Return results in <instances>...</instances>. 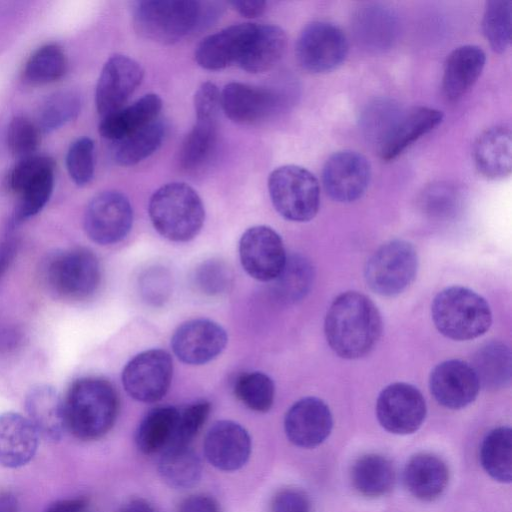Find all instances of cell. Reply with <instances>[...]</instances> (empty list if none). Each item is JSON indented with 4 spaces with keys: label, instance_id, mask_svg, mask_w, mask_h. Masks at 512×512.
Segmentation results:
<instances>
[{
    "label": "cell",
    "instance_id": "cell-1",
    "mask_svg": "<svg viewBox=\"0 0 512 512\" xmlns=\"http://www.w3.org/2000/svg\"><path fill=\"white\" fill-rule=\"evenodd\" d=\"M330 348L344 359H358L368 354L382 330L376 305L364 294L348 291L331 303L324 323Z\"/></svg>",
    "mask_w": 512,
    "mask_h": 512
},
{
    "label": "cell",
    "instance_id": "cell-53",
    "mask_svg": "<svg viewBox=\"0 0 512 512\" xmlns=\"http://www.w3.org/2000/svg\"><path fill=\"white\" fill-rule=\"evenodd\" d=\"M177 512H220L215 498L205 494H194L183 499Z\"/></svg>",
    "mask_w": 512,
    "mask_h": 512
},
{
    "label": "cell",
    "instance_id": "cell-57",
    "mask_svg": "<svg viewBox=\"0 0 512 512\" xmlns=\"http://www.w3.org/2000/svg\"><path fill=\"white\" fill-rule=\"evenodd\" d=\"M119 512H157V510L147 500L134 498L127 501Z\"/></svg>",
    "mask_w": 512,
    "mask_h": 512
},
{
    "label": "cell",
    "instance_id": "cell-16",
    "mask_svg": "<svg viewBox=\"0 0 512 512\" xmlns=\"http://www.w3.org/2000/svg\"><path fill=\"white\" fill-rule=\"evenodd\" d=\"M144 71L134 59L116 54L104 64L95 92V104L101 117L124 106L143 79Z\"/></svg>",
    "mask_w": 512,
    "mask_h": 512
},
{
    "label": "cell",
    "instance_id": "cell-31",
    "mask_svg": "<svg viewBox=\"0 0 512 512\" xmlns=\"http://www.w3.org/2000/svg\"><path fill=\"white\" fill-rule=\"evenodd\" d=\"M357 41L365 48L382 51L389 48L397 35V20L388 8L370 4L358 10L353 22Z\"/></svg>",
    "mask_w": 512,
    "mask_h": 512
},
{
    "label": "cell",
    "instance_id": "cell-11",
    "mask_svg": "<svg viewBox=\"0 0 512 512\" xmlns=\"http://www.w3.org/2000/svg\"><path fill=\"white\" fill-rule=\"evenodd\" d=\"M172 375L170 354L162 349H150L137 354L125 365L122 383L135 400L154 403L167 393Z\"/></svg>",
    "mask_w": 512,
    "mask_h": 512
},
{
    "label": "cell",
    "instance_id": "cell-6",
    "mask_svg": "<svg viewBox=\"0 0 512 512\" xmlns=\"http://www.w3.org/2000/svg\"><path fill=\"white\" fill-rule=\"evenodd\" d=\"M268 190L274 208L287 220L307 222L318 212V180L301 166L284 165L274 169L268 178Z\"/></svg>",
    "mask_w": 512,
    "mask_h": 512
},
{
    "label": "cell",
    "instance_id": "cell-18",
    "mask_svg": "<svg viewBox=\"0 0 512 512\" xmlns=\"http://www.w3.org/2000/svg\"><path fill=\"white\" fill-rule=\"evenodd\" d=\"M480 387L472 366L456 359L441 362L434 367L429 377L432 396L440 405L449 409H461L472 403Z\"/></svg>",
    "mask_w": 512,
    "mask_h": 512
},
{
    "label": "cell",
    "instance_id": "cell-30",
    "mask_svg": "<svg viewBox=\"0 0 512 512\" xmlns=\"http://www.w3.org/2000/svg\"><path fill=\"white\" fill-rule=\"evenodd\" d=\"M286 42V34L279 26L256 24L237 65L250 73L267 71L282 57Z\"/></svg>",
    "mask_w": 512,
    "mask_h": 512
},
{
    "label": "cell",
    "instance_id": "cell-29",
    "mask_svg": "<svg viewBox=\"0 0 512 512\" xmlns=\"http://www.w3.org/2000/svg\"><path fill=\"white\" fill-rule=\"evenodd\" d=\"M449 479L446 464L432 454H417L405 465L403 480L406 488L416 498L431 501L445 490Z\"/></svg>",
    "mask_w": 512,
    "mask_h": 512
},
{
    "label": "cell",
    "instance_id": "cell-10",
    "mask_svg": "<svg viewBox=\"0 0 512 512\" xmlns=\"http://www.w3.org/2000/svg\"><path fill=\"white\" fill-rule=\"evenodd\" d=\"M348 49L346 35L338 26L314 21L299 34L295 53L302 68L311 73H325L343 63Z\"/></svg>",
    "mask_w": 512,
    "mask_h": 512
},
{
    "label": "cell",
    "instance_id": "cell-25",
    "mask_svg": "<svg viewBox=\"0 0 512 512\" xmlns=\"http://www.w3.org/2000/svg\"><path fill=\"white\" fill-rule=\"evenodd\" d=\"M512 134L509 127L494 126L477 138L473 159L480 174L492 180L510 175L512 168Z\"/></svg>",
    "mask_w": 512,
    "mask_h": 512
},
{
    "label": "cell",
    "instance_id": "cell-27",
    "mask_svg": "<svg viewBox=\"0 0 512 512\" xmlns=\"http://www.w3.org/2000/svg\"><path fill=\"white\" fill-rule=\"evenodd\" d=\"M486 62L485 52L475 45L455 48L447 57L443 70L442 90L449 101L460 99L474 85Z\"/></svg>",
    "mask_w": 512,
    "mask_h": 512
},
{
    "label": "cell",
    "instance_id": "cell-22",
    "mask_svg": "<svg viewBox=\"0 0 512 512\" xmlns=\"http://www.w3.org/2000/svg\"><path fill=\"white\" fill-rule=\"evenodd\" d=\"M255 26V23L234 24L205 37L195 50L197 64L213 71L238 64Z\"/></svg>",
    "mask_w": 512,
    "mask_h": 512
},
{
    "label": "cell",
    "instance_id": "cell-42",
    "mask_svg": "<svg viewBox=\"0 0 512 512\" xmlns=\"http://www.w3.org/2000/svg\"><path fill=\"white\" fill-rule=\"evenodd\" d=\"M512 2L491 0L486 2L482 30L491 48L498 53L507 50L511 43Z\"/></svg>",
    "mask_w": 512,
    "mask_h": 512
},
{
    "label": "cell",
    "instance_id": "cell-32",
    "mask_svg": "<svg viewBox=\"0 0 512 512\" xmlns=\"http://www.w3.org/2000/svg\"><path fill=\"white\" fill-rule=\"evenodd\" d=\"M158 472L168 486L187 489L199 482L202 463L190 445H169L161 452Z\"/></svg>",
    "mask_w": 512,
    "mask_h": 512
},
{
    "label": "cell",
    "instance_id": "cell-39",
    "mask_svg": "<svg viewBox=\"0 0 512 512\" xmlns=\"http://www.w3.org/2000/svg\"><path fill=\"white\" fill-rule=\"evenodd\" d=\"M68 69V60L63 49L54 43L38 48L27 60L23 80L31 85L53 83L61 79Z\"/></svg>",
    "mask_w": 512,
    "mask_h": 512
},
{
    "label": "cell",
    "instance_id": "cell-55",
    "mask_svg": "<svg viewBox=\"0 0 512 512\" xmlns=\"http://www.w3.org/2000/svg\"><path fill=\"white\" fill-rule=\"evenodd\" d=\"M88 505L86 498L61 499L51 503L45 512H83Z\"/></svg>",
    "mask_w": 512,
    "mask_h": 512
},
{
    "label": "cell",
    "instance_id": "cell-46",
    "mask_svg": "<svg viewBox=\"0 0 512 512\" xmlns=\"http://www.w3.org/2000/svg\"><path fill=\"white\" fill-rule=\"evenodd\" d=\"M66 167L69 176L78 186L89 184L94 176V142L88 137L75 140L66 154Z\"/></svg>",
    "mask_w": 512,
    "mask_h": 512
},
{
    "label": "cell",
    "instance_id": "cell-37",
    "mask_svg": "<svg viewBox=\"0 0 512 512\" xmlns=\"http://www.w3.org/2000/svg\"><path fill=\"white\" fill-rule=\"evenodd\" d=\"M480 461L484 470L495 480L510 483L512 478V431L497 427L483 439Z\"/></svg>",
    "mask_w": 512,
    "mask_h": 512
},
{
    "label": "cell",
    "instance_id": "cell-3",
    "mask_svg": "<svg viewBox=\"0 0 512 512\" xmlns=\"http://www.w3.org/2000/svg\"><path fill=\"white\" fill-rule=\"evenodd\" d=\"M66 428L83 441L97 440L113 427L119 412L118 394L102 377L75 380L64 398Z\"/></svg>",
    "mask_w": 512,
    "mask_h": 512
},
{
    "label": "cell",
    "instance_id": "cell-2",
    "mask_svg": "<svg viewBox=\"0 0 512 512\" xmlns=\"http://www.w3.org/2000/svg\"><path fill=\"white\" fill-rule=\"evenodd\" d=\"M221 5L196 0H144L135 3L133 24L144 38L173 44L201 30L221 13Z\"/></svg>",
    "mask_w": 512,
    "mask_h": 512
},
{
    "label": "cell",
    "instance_id": "cell-28",
    "mask_svg": "<svg viewBox=\"0 0 512 512\" xmlns=\"http://www.w3.org/2000/svg\"><path fill=\"white\" fill-rule=\"evenodd\" d=\"M162 100L157 94H146L128 106L102 117L100 135L116 142L158 119Z\"/></svg>",
    "mask_w": 512,
    "mask_h": 512
},
{
    "label": "cell",
    "instance_id": "cell-51",
    "mask_svg": "<svg viewBox=\"0 0 512 512\" xmlns=\"http://www.w3.org/2000/svg\"><path fill=\"white\" fill-rule=\"evenodd\" d=\"M270 512H311V502L304 491L286 488L274 495Z\"/></svg>",
    "mask_w": 512,
    "mask_h": 512
},
{
    "label": "cell",
    "instance_id": "cell-45",
    "mask_svg": "<svg viewBox=\"0 0 512 512\" xmlns=\"http://www.w3.org/2000/svg\"><path fill=\"white\" fill-rule=\"evenodd\" d=\"M6 140L10 152L20 160L35 155L41 143V130L29 118L16 116L8 125Z\"/></svg>",
    "mask_w": 512,
    "mask_h": 512
},
{
    "label": "cell",
    "instance_id": "cell-41",
    "mask_svg": "<svg viewBox=\"0 0 512 512\" xmlns=\"http://www.w3.org/2000/svg\"><path fill=\"white\" fill-rule=\"evenodd\" d=\"M217 140V120H196L180 148L179 162L183 169L200 168L211 156Z\"/></svg>",
    "mask_w": 512,
    "mask_h": 512
},
{
    "label": "cell",
    "instance_id": "cell-50",
    "mask_svg": "<svg viewBox=\"0 0 512 512\" xmlns=\"http://www.w3.org/2000/svg\"><path fill=\"white\" fill-rule=\"evenodd\" d=\"M220 91L212 82H204L194 95L196 120H217L220 110Z\"/></svg>",
    "mask_w": 512,
    "mask_h": 512
},
{
    "label": "cell",
    "instance_id": "cell-44",
    "mask_svg": "<svg viewBox=\"0 0 512 512\" xmlns=\"http://www.w3.org/2000/svg\"><path fill=\"white\" fill-rule=\"evenodd\" d=\"M235 396L249 409L267 412L273 405L275 387L263 372L253 371L240 375L234 384Z\"/></svg>",
    "mask_w": 512,
    "mask_h": 512
},
{
    "label": "cell",
    "instance_id": "cell-49",
    "mask_svg": "<svg viewBox=\"0 0 512 512\" xmlns=\"http://www.w3.org/2000/svg\"><path fill=\"white\" fill-rule=\"evenodd\" d=\"M460 195L455 186L447 183H438L429 186L422 196L423 206L432 213H449L455 209Z\"/></svg>",
    "mask_w": 512,
    "mask_h": 512
},
{
    "label": "cell",
    "instance_id": "cell-38",
    "mask_svg": "<svg viewBox=\"0 0 512 512\" xmlns=\"http://www.w3.org/2000/svg\"><path fill=\"white\" fill-rule=\"evenodd\" d=\"M314 271L310 262L303 256H287L279 275L272 281L275 296L284 303L301 300L313 283Z\"/></svg>",
    "mask_w": 512,
    "mask_h": 512
},
{
    "label": "cell",
    "instance_id": "cell-47",
    "mask_svg": "<svg viewBox=\"0 0 512 512\" xmlns=\"http://www.w3.org/2000/svg\"><path fill=\"white\" fill-rule=\"evenodd\" d=\"M233 274L228 265L219 259H209L197 266L193 274L196 289L208 296L226 292L232 284Z\"/></svg>",
    "mask_w": 512,
    "mask_h": 512
},
{
    "label": "cell",
    "instance_id": "cell-15",
    "mask_svg": "<svg viewBox=\"0 0 512 512\" xmlns=\"http://www.w3.org/2000/svg\"><path fill=\"white\" fill-rule=\"evenodd\" d=\"M371 176L367 158L352 150L332 154L322 170V182L327 194L335 201L349 203L366 191Z\"/></svg>",
    "mask_w": 512,
    "mask_h": 512
},
{
    "label": "cell",
    "instance_id": "cell-17",
    "mask_svg": "<svg viewBox=\"0 0 512 512\" xmlns=\"http://www.w3.org/2000/svg\"><path fill=\"white\" fill-rule=\"evenodd\" d=\"M227 341V333L218 323L209 319H193L174 331L171 347L182 362L202 365L221 354Z\"/></svg>",
    "mask_w": 512,
    "mask_h": 512
},
{
    "label": "cell",
    "instance_id": "cell-12",
    "mask_svg": "<svg viewBox=\"0 0 512 512\" xmlns=\"http://www.w3.org/2000/svg\"><path fill=\"white\" fill-rule=\"evenodd\" d=\"M133 210L128 198L118 191H103L95 195L85 210L84 229L97 244L110 245L129 233Z\"/></svg>",
    "mask_w": 512,
    "mask_h": 512
},
{
    "label": "cell",
    "instance_id": "cell-36",
    "mask_svg": "<svg viewBox=\"0 0 512 512\" xmlns=\"http://www.w3.org/2000/svg\"><path fill=\"white\" fill-rule=\"evenodd\" d=\"M480 386L487 389L505 387L511 379V352L501 342L482 346L474 356L473 364Z\"/></svg>",
    "mask_w": 512,
    "mask_h": 512
},
{
    "label": "cell",
    "instance_id": "cell-52",
    "mask_svg": "<svg viewBox=\"0 0 512 512\" xmlns=\"http://www.w3.org/2000/svg\"><path fill=\"white\" fill-rule=\"evenodd\" d=\"M142 286L147 299L157 303L164 300L168 293V276L161 270L152 271L145 275Z\"/></svg>",
    "mask_w": 512,
    "mask_h": 512
},
{
    "label": "cell",
    "instance_id": "cell-19",
    "mask_svg": "<svg viewBox=\"0 0 512 512\" xmlns=\"http://www.w3.org/2000/svg\"><path fill=\"white\" fill-rule=\"evenodd\" d=\"M251 449V438L247 430L231 420L214 423L203 442L208 462L225 472L241 469L248 462Z\"/></svg>",
    "mask_w": 512,
    "mask_h": 512
},
{
    "label": "cell",
    "instance_id": "cell-5",
    "mask_svg": "<svg viewBox=\"0 0 512 512\" xmlns=\"http://www.w3.org/2000/svg\"><path fill=\"white\" fill-rule=\"evenodd\" d=\"M431 315L437 330L445 337L466 341L483 335L492 323L487 301L473 290L451 286L433 299Z\"/></svg>",
    "mask_w": 512,
    "mask_h": 512
},
{
    "label": "cell",
    "instance_id": "cell-40",
    "mask_svg": "<svg viewBox=\"0 0 512 512\" xmlns=\"http://www.w3.org/2000/svg\"><path fill=\"white\" fill-rule=\"evenodd\" d=\"M402 112L401 107L390 99H376L362 111L361 130L378 151L388 139Z\"/></svg>",
    "mask_w": 512,
    "mask_h": 512
},
{
    "label": "cell",
    "instance_id": "cell-7",
    "mask_svg": "<svg viewBox=\"0 0 512 512\" xmlns=\"http://www.w3.org/2000/svg\"><path fill=\"white\" fill-rule=\"evenodd\" d=\"M418 270L414 246L401 239L382 244L366 263L364 276L369 288L378 295L393 297L405 291Z\"/></svg>",
    "mask_w": 512,
    "mask_h": 512
},
{
    "label": "cell",
    "instance_id": "cell-48",
    "mask_svg": "<svg viewBox=\"0 0 512 512\" xmlns=\"http://www.w3.org/2000/svg\"><path fill=\"white\" fill-rule=\"evenodd\" d=\"M210 410L211 405L206 400L196 401L179 410L175 435L170 445H190L206 422Z\"/></svg>",
    "mask_w": 512,
    "mask_h": 512
},
{
    "label": "cell",
    "instance_id": "cell-9",
    "mask_svg": "<svg viewBox=\"0 0 512 512\" xmlns=\"http://www.w3.org/2000/svg\"><path fill=\"white\" fill-rule=\"evenodd\" d=\"M55 163L52 158L33 155L20 159L11 169L7 184L17 195L15 220L21 222L38 214L49 201L53 189Z\"/></svg>",
    "mask_w": 512,
    "mask_h": 512
},
{
    "label": "cell",
    "instance_id": "cell-14",
    "mask_svg": "<svg viewBox=\"0 0 512 512\" xmlns=\"http://www.w3.org/2000/svg\"><path fill=\"white\" fill-rule=\"evenodd\" d=\"M242 267L254 279L273 281L283 269L287 255L280 235L265 225L247 229L239 241Z\"/></svg>",
    "mask_w": 512,
    "mask_h": 512
},
{
    "label": "cell",
    "instance_id": "cell-54",
    "mask_svg": "<svg viewBox=\"0 0 512 512\" xmlns=\"http://www.w3.org/2000/svg\"><path fill=\"white\" fill-rule=\"evenodd\" d=\"M239 14L246 18H255L262 15L266 9V2L262 0H234L229 3Z\"/></svg>",
    "mask_w": 512,
    "mask_h": 512
},
{
    "label": "cell",
    "instance_id": "cell-35",
    "mask_svg": "<svg viewBox=\"0 0 512 512\" xmlns=\"http://www.w3.org/2000/svg\"><path fill=\"white\" fill-rule=\"evenodd\" d=\"M165 131L164 123L157 119L127 137L112 142L113 160L125 167L138 164L159 149Z\"/></svg>",
    "mask_w": 512,
    "mask_h": 512
},
{
    "label": "cell",
    "instance_id": "cell-13",
    "mask_svg": "<svg viewBox=\"0 0 512 512\" xmlns=\"http://www.w3.org/2000/svg\"><path fill=\"white\" fill-rule=\"evenodd\" d=\"M426 402L413 385L396 382L386 386L376 402V415L381 426L394 434L417 431L426 416Z\"/></svg>",
    "mask_w": 512,
    "mask_h": 512
},
{
    "label": "cell",
    "instance_id": "cell-4",
    "mask_svg": "<svg viewBox=\"0 0 512 512\" xmlns=\"http://www.w3.org/2000/svg\"><path fill=\"white\" fill-rule=\"evenodd\" d=\"M148 212L155 230L173 242H187L201 230L205 209L198 193L182 182L167 183L150 198Z\"/></svg>",
    "mask_w": 512,
    "mask_h": 512
},
{
    "label": "cell",
    "instance_id": "cell-56",
    "mask_svg": "<svg viewBox=\"0 0 512 512\" xmlns=\"http://www.w3.org/2000/svg\"><path fill=\"white\" fill-rule=\"evenodd\" d=\"M17 251V244L12 239L0 243V277L12 263Z\"/></svg>",
    "mask_w": 512,
    "mask_h": 512
},
{
    "label": "cell",
    "instance_id": "cell-58",
    "mask_svg": "<svg viewBox=\"0 0 512 512\" xmlns=\"http://www.w3.org/2000/svg\"><path fill=\"white\" fill-rule=\"evenodd\" d=\"M0 512H18V500L14 494L0 493Z\"/></svg>",
    "mask_w": 512,
    "mask_h": 512
},
{
    "label": "cell",
    "instance_id": "cell-24",
    "mask_svg": "<svg viewBox=\"0 0 512 512\" xmlns=\"http://www.w3.org/2000/svg\"><path fill=\"white\" fill-rule=\"evenodd\" d=\"M29 421L39 436L52 442L63 437L66 428L64 398L48 384H39L29 390L25 398Z\"/></svg>",
    "mask_w": 512,
    "mask_h": 512
},
{
    "label": "cell",
    "instance_id": "cell-43",
    "mask_svg": "<svg viewBox=\"0 0 512 512\" xmlns=\"http://www.w3.org/2000/svg\"><path fill=\"white\" fill-rule=\"evenodd\" d=\"M81 104V98L76 92H57L40 106L36 123L41 132L54 131L74 120L80 113Z\"/></svg>",
    "mask_w": 512,
    "mask_h": 512
},
{
    "label": "cell",
    "instance_id": "cell-34",
    "mask_svg": "<svg viewBox=\"0 0 512 512\" xmlns=\"http://www.w3.org/2000/svg\"><path fill=\"white\" fill-rule=\"evenodd\" d=\"M396 480L392 462L378 454L358 458L351 469L353 487L366 497H380L389 493Z\"/></svg>",
    "mask_w": 512,
    "mask_h": 512
},
{
    "label": "cell",
    "instance_id": "cell-21",
    "mask_svg": "<svg viewBox=\"0 0 512 512\" xmlns=\"http://www.w3.org/2000/svg\"><path fill=\"white\" fill-rule=\"evenodd\" d=\"M279 104L278 95L270 90L240 82H231L220 91V106L235 123L253 124L272 114Z\"/></svg>",
    "mask_w": 512,
    "mask_h": 512
},
{
    "label": "cell",
    "instance_id": "cell-26",
    "mask_svg": "<svg viewBox=\"0 0 512 512\" xmlns=\"http://www.w3.org/2000/svg\"><path fill=\"white\" fill-rule=\"evenodd\" d=\"M443 117L440 110L425 106L403 111L388 139L378 151L380 157L384 161L395 159L420 137L435 129Z\"/></svg>",
    "mask_w": 512,
    "mask_h": 512
},
{
    "label": "cell",
    "instance_id": "cell-20",
    "mask_svg": "<svg viewBox=\"0 0 512 512\" xmlns=\"http://www.w3.org/2000/svg\"><path fill=\"white\" fill-rule=\"evenodd\" d=\"M333 417L328 405L317 397L295 402L284 418V430L291 443L302 448L321 444L331 433Z\"/></svg>",
    "mask_w": 512,
    "mask_h": 512
},
{
    "label": "cell",
    "instance_id": "cell-23",
    "mask_svg": "<svg viewBox=\"0 0 512 512\" xmlns=\"http://www.w3.org/2000/svg\"><path fill=\"white\" fill-rule=\"evenodd\" d=\"M39 434L28 418L15 412L0 414V465L19 468L35 456Z\"/></svg>",
    "mask_w": 512,
    "mask_h": 512
},
{
    "label": "cell",
    "instance_id": "cell-8",
    "mask_svg": "<svg viewBox=\"0 0 512 512\" xmlns=\"http://www.w3.org/2000/svg\"><path fill=\"white\" fill-rule=\"evenodd\" d=\"M46 278L57 295L70 300H83L94 294L100 284V263L91 250L70 248L49 260Z\"/></svg>",
    "mask_w": 512,
    "mask_h": 512
},
{
    "label": "cell",
    "instance_id": "cell-33",
    "mask_svg": "<svg viewBox=\"0 0 512 512\" xmlns=\"http://www.w3.org/2000/svg\"><path fill=\"white\" fill-rule=\"evenodd\" d=\"M178 418L179 409L173 406H160L150 410L135 433L138 450L145 455L162 452L173 440Z\"/></svg>",
    "mask_w": 512,
    "mask_h": 512
}]
</instances>
